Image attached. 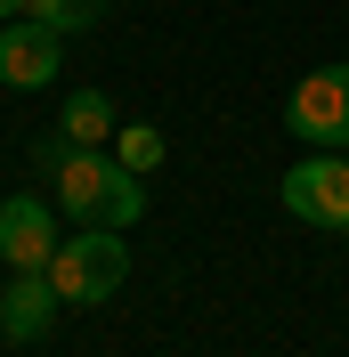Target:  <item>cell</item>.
Listing matches in <instances>:
<instances>
[{
    "instance_id": "cell-1",
    "label": "cell",
    "mask_w": 349,
    "mask_h": 357,
    "mask_svg": "<svg viewBox=\"0 0 349 357\" xmlns=\"http://www.w3.org/2000/svg\"><path fill=\"white\" fill-rule=\"evenodd\" d=\"M49 187H57V211H73L82 227H138L147 220L138 171H122V162L98 155V146H66V162L49 171Z\"/></svg>"
},
{
    "instance_id": "cell-2",
    "label": "cell",
    "mask_w": 349,
    "mask_h": 357,
    "mask_svg": "<svg viewBox=\"0 0 349 357\" xmlns=\"http://www.w3.org/2000/svg\"><path fill=\"white\" fill-rule=\"evenodd\" d=\"M122 276H131V244H122V227H82V236H66L57 260H49V284H57V301H73V309L114 301Z\"/></svg>"
},
{
    "instance_id": "cell-3",
    "label": "cell",
    "mask_w": 349,
    "mask_h": 357,
    "mask_svg": "<svg viewBox=\"0 0 349 357\" xmlns=\"http://www.w3.org/2000/svg\"><path fill=\"white\" fill-rule=\"evenodd\" d=\"M284 130L301 138V146H317V155H341L349 146V66L301 73L292 98H284Z\"/></svg>"
},
{
    "instance_id": "cell-4",
    "label": "cell",
    "mask_w": 349,
    "mask_h": 357,
    "mask_svg": "<svg viewBox=\"0 0 349 357\" xmlns=\"http://www.w3.org/2000/svg\"><path fill=\"white\" fill-rule=\"evenodd\" d=\"M284 211L341 236L349 227V155H317V146H309V155L284 171Z\"/></svg>"
},
{
    "instance_id": "cell-5",
    "label": "cell",
    "mask_w": 349,
    "mask_h": 357,
    "mask_svg": "<svg viewBox=\"0 0 349 357\" xmlns=\"http://www.w3.org/2000/svg\"><path fill=\"white\" fill-rule=\"evenodd\" d=\"M57 244H66L57 203H41V195H8V203H0V260H8V268H49Z\"/></svg>"
},
{
    "instance_id": "cell-6",
    "label": "cell",
    "mask_w": 349,
    "mask_h": 357,
    "mask_svg": "<svg viewBox=\"0 0 349 357\" xmlns=\"http://www.w3.org/2000/svg\"><path fill=\"white\" fill-rule=\"evenodd\" d=\"M57 49H66V33H49L41 17H8L0 24V82L8 89H49L57 82Z\"/></svg>"
},
{
    "instance_id": "cell-7",
    "label": "cell",
    "mask_w": 349,
    "mask_h": 357,
    "mask_svg": "<svg viewBox=\"0 0 349 357\" xmlns=\"http://www.w3.org/2000/svg\"><path fill=\"white\" fill-rule=\"evenodd\" d=\"M57 309L66 301L49 284V268H8V284H0V341H41Z\"/></svg>"
},
{
    "instance_id": "cell-8",
    "label": "cell",
    "mask_w": 349,
    "mask_h": 357,
    "mask_svg": "<svg viewBox=\"0 0 349 357\" xmlns=\"http://www.w3.org/2000/svg\"><path fill=\"white\" fill-rule=\"evenodd\" d=\"M57 130H66L73 146H114L122 122H114V98H106V89H73L66 114H57Z\"/></svg>"
},
{
    "instance_id": "cell-9",
    "label": "cell",
    "mask_w": 349,
    "mask_h": 357,
    "mask_svg": "<svg viewBox=\"0 0 349 357\" xmlns=\"http://www.w3.org/2000/svg\"><path fill=\"white\" fill-rule=\"evenodd\" d=\"M114 162H122V171H163V130H154V122H131V130H114Z\"/></svg>"
},
{
    "instance_id": "cell-10",
    "label": "cell",
    "mask_w": 349,
    "mask_h": 357,
    "mask_svg": "<svg viewBox=\"0 0 349 357\" xmlns=\"http://www.w3.org/2000/svg\"><path fill=\"white\" fill-rule=\"evenodd\" d=\"M24 17H41L49 33H89L106 17V0H24Z\"/></svg>"
},
{
    "instance_id": "cell-11",
    "label": "cell",
    "mask_w": 349,
    "mask_h": 357,
    "mask_svg": "<svg viewBox=\"0 0 349 357\" xmlns=\"http://www.w3.org/2000/svg\"><path fill=\"white\" fill-rule=\"evenodd\" d=\"M0 17H24V0H0Z\"/></svg>"
}]
</instances>
